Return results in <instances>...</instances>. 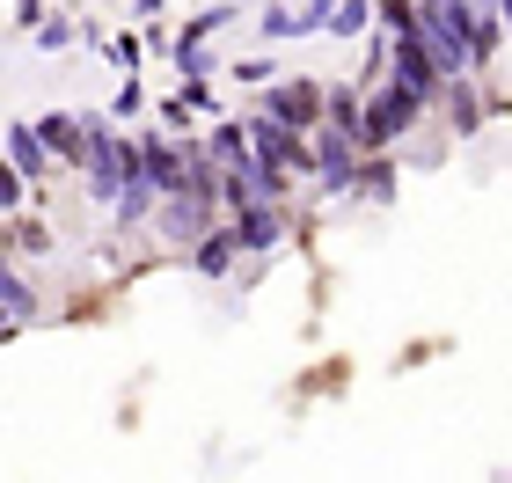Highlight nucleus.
Here are the masks:
<instances>
[{
  "label": "nucleus",
  "instance_id": "nucleus-16",
  "mask_svg": "<svg viewBox=\"0 0 512 483\" xmlns=\"http://www.w3.org/2000/svg\"><path fill=\"white\" fill-rule=\"evenodd\" d=\"M374 15H381V30H388V37H417V30H425L417 0H374Z\"/></svg>",
  "mask_w": 512,
  "mask_h": 483
},
{
  "label": "nucleus",
  "instance_id": "nucleus-8",
  "mask_svg": "<svg viewBox=\"0 0 512 483\" xmlns=\"http://www.w3.org/2000/svg\"><path fill=\"white\" fill-rule=\"evenodd\" d=\"M0 140H8V161H15V169L30 176V183H37V176H52V161H59V154L44 147V132H37V125L8 118V132H0Z\"/></svg>",
  "mask_w": 512,
  "mask_h": 483
},
{
  "label": "nucleus",
  "instance_id": "nucleus-2",
  "mask_svg": "<svg viewBox=\"0 0 512 483\" xmlns=\"http://www.w3.org/2000/svg\"><path fill=\"white\" fill-rule=\"evenodd\" d=\"M425 103H432V96H417L410 81H395V74H388V88H381L374 103H366V132H359V147H366V154L395 147V140H403V132L417 125V110H425Z\"/></svg>",
  "mask_w": 512,
  "mask_h": 483
},
{
  "label": "nucleus",
  "instance_id": "nucleus-15",
  "mask_svg": "<svg viewBox=\"0 0 512 483\" xmlns=\"http://www.w3.org/2000/svg\"><path fill=\"white\" fill-rule=\"evenodd\" d=\"M359 198H374V205L395 198V161H388V154H366V169H359Z\"/></svg>",
  "mask_w": 512,
  "mask_h": 483
},
{
  "label": "nucleus",
  "instance_id": "nucleus-11",
  "mask_svg": "<svg viewBox=\"0 0 512 483\" xmlns=\"http://www.w3.org/2000/svg\"><path fill=\"white\" fill-rule=\"evenodd\" d=\"M139 154H147V176L161 183V198L191 183V169H183V147H169V140H161V132H147V140H139Z\"/></svg>",
  "mask_w": 512,
  "mask_h": 483
},
{
  "label": "nucleus",
  "instance_id": "nucleus-5",
  "mask_svg": "<svg viewBox=\"0 0 512 483\" xmlns=\"http://www.w3.org/2000/svg\"><path fill=\"white\" fill-rule=\"evenodd\" d=\"M264 110H271L278 125H300V132H315L322 118H330V88H315V81H271Z\"/></svg>",
  "mask_w": 512,
  "mask_h": 483
},
{
  "label": "nucleus",
  "instance_id": "nucleus-19",
  "mask_svg": "<svg viewBox=\"0 0 512 483\" xmlns=\"http://www.w3.org/2000/svg\"><path fill=\"white\" fill-rule=\"evenodd\" d=\"M322 125H344L359 140V132H366V103L352 96V88H330V118H322Z\"/></svg>",
  "mask_w": 512,
  "mask_h": 483
},
{
  "label": "nucleus",
  "instance_id": "nucleus-25",
  "mask_svg": "<svg viewBox=\"0 0 512 483\" xmlns=\"http://www.w3.org/2000/svg\"><path fill=\"white\" fill-rule=\"evenodd\" d=\"M132 110H139V81L125 74V88H118V103H110V118H132Z\"/></svg>",
  "mask_w": 512,
  "mask_h": 483
},
{
  "label": "nucleus",
  "instance_id": "nucleus-3",
  "mask_svg": "<svg viewBox=\"0 0 512 483\" xmlns=\"http://www.w3.org/2000/svg\"><path fill=\"white\" fill-rule=\"evenodd\" d=\"M359 169H366V154H359L352 132L344 125H315V183H322V198H352Z\"/></svg>",
  "mask_w": 512,
  "mask_h": 483
},
{
  "label": "nucleus",
  "instance_id": "nucleus-13",
  "mask_svg": "<svg viewBox=\"0 0 512 483\" xmlns=\"http://www.w3.org/2000/svg\"><path fill=\"white\" fill-rule=\"evenodd\" d=\"M505 15H498V0H476V66H491L498 52H505Z\"/></svg>",
  "mask_w": 512,
  "mask_h": 483
},
{
  "label": "nucleus",
  "instance_id": "nucleus-18",
  "mask_svg": "<svg viewBox=\"0 0 512 483\" xmlns=\"http://www.w3.org/2000/svg\"><path fill=\"white\" fill-rule=\"evenodd\" d=\"M366 22H381L374 0H337V8H330V37H359Z\"/></svg>",
  "mask_w": 512,
  "mask_h": 483
},
{
  "label": "nucleus",
  "instance_id": "nucleus-6",
  "mask_svg": "<svg viewBox=\"0 0 512 483\" xmlns=\"http://www.w3.org/2000/svg\"><path fill=\"white\" fill-rule=\"evenodd\" d=\"M235 235L249 257H271L286 242V205H235Z\"/></svg>",
  "mask_w": 512,
  "mask_h": 483
},
{
  "label": "nucleus",
  "instance_id": "nucleus-27",
  "mask_svg": "<svg viewBox=\"0 0 512 483\" xmlns=\"http://www.w3.org/2000/svg\"><path fill=\"white\" fill-rule=\"evenodd\" d=\"M132 8H139V15H161V0H132Z\"/></svg>",
  "mask_w": 512,
  "mask_h": 483
},
{
  "label": "nucleus",
  "instance_id": "nucleus-22",
  "mask_svg": "<svg viewBox=\"0 0 512 483\" xmlns=\"http://www.w3.org/2000/svg\"><path fill=\"white\" fill-rule=\"evenodd\" d=\"M8 227H15V249H30V257L52 249V227H37V220H8Z\"/></svg>",
  "mask_w": 512,
  "mask_h": 483
},
{
  "label": "nucleus",
  "instance_id": "nucleus-14",
  "mask_svg": "<svg viewBox=\"0 0 512 483\" xmlns=\"http://www.w3.org/2000/svg\"><path fill=\"white\" fill-rule=\"evenodd\" d=\"M213 154L227 161V169H242V161H256V140H249V118H227V125H213Z\"/></svg>",
  "mask_w": 512,
  "mask_h": 483
},
{
  "label": "nucleus",
  "instance_id": "nucleus-24",
  "mask_svg": "<svg viewBox=\"0 0 512 483\" xmlns=\"http://www.w3.org/2000/svg\"><path fill=\"white\" fill-rule=\"evenodd\" d=\"M235 74H242V81H278V59H242Z\"/></svg>",
  "mask_w": 512,
  "mask_h": 483
},
{
  "label": "nucleus",
  "instance_id": "nucleus-9",
  "mask_svg": "<svg viewBox=\"0 0 512 483\" xmlns=\"http://www.w3.org/2000/svg\"><path fill=\"white\" fill-rule=\"evenodd\" d=\"M30 322H37V286H30V279H22V271L8 264V271H0V330H8V337H22Z\"/></svg>",
  "mask_w": 512,
  "mask_h": 483
},
{
  "label": "nucleus",
  "instance_id": "nucleus-26",
  "mask_svg": "<svg viewBox=\"0 0 512 483\" xmlns=\"http://www.w3.org/2000/svg\"><path fill=\"white\" fill-rule=\"evenodd\" d=\"M15 22H22V30H37V22H44V0H15Z\"/></svg>",
  "mask_w": 512,
  "mask_h": 483
},
{
  "label": "nucleus",
  "instance_id": "nucleus-1",
  "mask_svg": "<svg viewBox=\"0 0 512 483\" xmlns=\"http://www.w3.org/2000/svg\"><path fill=\"white\" fill-rule=\"evenodd\" d=\"M417 15H425V37L447 74H469L476 66V0H417Z\"/></svg>",
  "mask_w": 512,
  "mask_h": 483
},
{
  "label": "nucleus",
  "instance_id": "nucleus-4",
  "mask_svg": "<svg viewBox=\"0 0 512 483\" xmlns=\"http://www.w3.org/2000/svg\"><path fill=\"white\" fill-rule=\"evenodd\" d=\"M213 213H220L213 198H198V191H169V198H161V213H154V227H161V242L198 249L205 235H213Z\"/></svg>",
  "mask_w": 512,
  "mask_h": 483
},
{
  "label": "nucleus",
  "instance_id": "nucleus-7",
  "mask_svg": "<svg viewBox=\"0 0 512 483\" xmlns=\"http://www.w3.org/2000/svg\"><path fill=\"white\" fill-rule=\"evenodd\" d=\"M154 213H161V183L154 176H132L125 191H118V205H110V227L132 235V227H154Z\"/></svg>",
  "mask_w": 512,
  "mask_h": 483
},
{
  "label": "nucleus",
  "instance_id": "nucleus-21",
  "mask_svg": "<svg viewBox=\"0 0 512 483\" xmlns=\"http://www.w3.org/2000/svg\"><path fill=\"white\" fill-rule=\"evenodd\" d=\"M227 22H235V0H213L205 15H191V30H183V37H213V30H227Z\"/></svg>",
  "mask_w": 512,
  "mask_h": 483
},
{
  "label": "nucleus",
  "instance_id": "nucleus-20",
  "mask_svg": "<svg viewBox=\"0 0 512 483\" xmlns=\"http://www.w3.org/2000/svg\"><path fill=\"white\" fill-rule=\"evenodd\" d=\"M66 44H74V22H66V15H44V22H37V52H66Z\"/></svg>",
  "mask_w": 512,
  "mask_h": 483
},
{
  "label": "nucleus",
  "instance_id": "nucleus-12",
  "mask_svg": "<svg viewBox=\"0 0 512 483\" xmlns=\"http://www.w3.org/2000/svg\"><path fill=\"white\" fill-rule=\"evenodd\" d=\"M439 103H447V118H454V132H461V140H469V132H483V118H491V110H483V96L469 88V74H454Z\"/></svg>",
  "mask_w": 512,
  "mask_h": 483
},
{
  "label": "nucleus",
  "instance_id": "nucleus-17",
  "mask_svg": "<svg viewBox=\"0 0 512 483\" xmlns=\"http://www.w3.org/2000/svg\"><path fill=\"white\" fill-rule=\"evenodd\" d=\"M169 59H176V74H183V81H205V74L220 66L213 52H205V37H176V52H169Z\"/></svg>",
  "mask_w": 512,
  "mask_h": 483
},
{
  "label": "nucleus",
  "instance_id": "nucleus-23",
  "mask_svg": "<svg viewBox=\"0 0 512 483\" xmlns=\"http://www.w3.org/2000/svg\"><path fill=\"white\" fill-rule=\"evenodd\" d=\"M110 59H118L125 74H139V59H147V44H139V37H118V44H110Z\"/></svg>",
  "mask_w": 512,
  "mask_h": 483
},
{
  "label": "nucleus",
  "instance_id": "nucleus-10",
  "mask_svg": "<svg viewBox=\"0 0 512 483\" xmlns=\"http://www.w3.org/2000/svg\"><path fill=\"white\" fill-rule=\"evenodd\" d=\"M235 257H249V249H242V235H235V220H227V227H213V235H205V242L191 249V264L205 271V279H227V271H235Z\"/></svg>",
  "mask_w": 512,
  "mask_h": 483
}]
</instances>
